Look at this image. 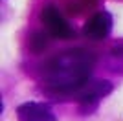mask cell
<instances>
[{
    "mask_svg": "<svg viewBox=\"0 0 123 121\" xmlns=\"http://www.w3.org/2000/svg\"><path fill=\"white\" fill-rule=\"evenodd\" d=\"M94 57L83 50H70L53 57L44 70V86L53 94H74L90 79Z\"/></svg>",
    "mask_w": 123,
    "mask_h": 121,
    "instance_id": "1",
    "label": "cell"
},
{
    "mask_svg": "<svg viewBox=\"0 0 123 121\" xmlns=\"http://www.w3.org/2000/svg\"><path fill=\"white\" fill-rule=\"evenodd\" d=\"M41 20L44 28L48 30L50 35H53L55 39H70L74 35V30L70 28L66 20L61 17V13L53 7V6H44L41 11Z\"/></svg>",
    "mask_w": 123,
    "mask_h": 121,
    "instance_id": "2",
    "label": "cell"
},
{
    "mask_svg": "<svg viewBox=\"0 0 123 121\" xmlns=\"http://www.w3.org/2000/svg\"><path fill=\"white\" fill-rule=\"evenodd\" d=\"M110 30H112V17L107 11H101V13H96L92 18H88V22L83 28V33L92 40H101L108 37Z\"/></svg>",
    "mask_w": 123,
    "mask_h": 121,
    "instance_id": "3",
    "label": "cell"
},
{
    "mask_svg": "<svg viewBox=\"0 0 123 121\" xmlns=\"http://www.w3.org/2000/svg\"><path fill=\"white\" fill-rule=\"evenodd\" d=\"M18 121H57L55 114L44 103H24L17 108Z\"/></svg>",
    "mask_w": 123,
    "mask_h": 121,
    "instance_id": "4",
    "label": "cell"
},
{
    "mask_svg": "<svg viewBox=\"0 0 123 121\" xmlns=\"http://www.w3.org/2000/svg\"><path fill=\"white\" fill-rule=\"evenodd\" d=\"M110 90H112V85L108 81H94V83L88 81L83 88H79L77 99H79L81 105H92V103L99 101L101 97H105Z\"/></svg>",
    "mask_w": 123,
    "mask_h": 121,
    "instance_id": "5",
    "label": "cell"
},
{
    "mask_svg": "<svg viewBox=\"0 0 123 121\" xmlns=\"http://www.w3.org/2000/svg\"><path fill=\"white\" fill-rule=\"evenodd\" d=\"M46 46H48V39H46V35H44V33H33V37L30 39V48H31V51L41 53Z\"/></svg>",
    "mask_w": 123,
    "mask_h": 121,
    "instance_id": "6",
    "label": "cell"
},
{
    "mask_svg": "<svg viewBox=\"0 0 123 121\" xmlns=\"http://www.w3.org/2000/svg\"><path fill=\"white\" fill-rule=\"evenodd\" d=\"M112 53H114L116 57H121V59H123V48H116V50H114Z\"/></svg>",
    "mask_w": 123,
    "mask_h": 121,
    "instance_id": "7",
    "label": "cell"
}]
</instances>
